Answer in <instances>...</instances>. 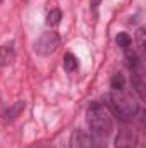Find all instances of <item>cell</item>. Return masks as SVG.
I'll list each match as a JSON object with an SVG mask.
<instances>
[{
  "mask_svg": "<svg viewBox=\"0 0 146 148\" xmlns=\"http://www.w3.org/2000/svg\"><path fill=\"white\" fill-rule=\"evenodd\" d=\"M108 103H110V109L112 112L122 121V122H129L136 117V114L139 110V105L136 102V98L127 93L126 90L122 91H115L112 90L108 95Z\"/></svg>",
  "mask_w": 146,
  "mask_h": 148,
  "instance_id": "cell-1",
  "label": "cell"
},
{
  "mask_svg": "<svg viewBox=\"0 0 146 148\" xmlns=\"http://www.w3.org/2000/svg\"><path fill=\"white\" fill-rule=\"evenodd\" d=\"M86 121H88V126L91 127V131H95L98 134H108L112 129V115L102 102H93L89 105Z\"/></svg>",
  "mask_w": 146,
  "mask_h": 148,
  "instance_id": "cell-2",
  "label": "cell"
},
{
  "mask_svg": "<svg viewBox=\"0 0 146 148\" xmlns=\"http://www.w3.org/2000/svg\"><path fill=\"white\" fill-rule=\"evenodd\" d=\"M59 45H60V36L55 31H48L43 33L35 41V52L38 55H50L59 48Z\"/></svg>",
  "mask_w": 146,
  "mask_h": 148,
  "instance_id": "cell-3",
  "label": "cell"
},
{
  "mask_svg": "<svg viewBox=\"0 0 146 148\" xmlns=\"http://www.w3.org/2000/svg\"><path fill=\"white\" fill-rule=\"evenodd\" d=\"M138 147V133L134 127H122L115 136V148H136Z\"/></svg>",
  "mask_w": 146,
  "mask_h": 148,
  "instance_id": "cell-4",
  "label": "cell"
},
{
  "mask_svg": "<svg viewBox=\"0 0 146 148\" xmlns=\"http://www.w3.org/2000/svg\"><path fill=\"white\" fill-rule=\"evenodd\" d=\"M71 148H95L91 136L83 131V129H76L71 134Z\"/></svg>",
  "mask_w": 146,
  "mask_h": 148,
  "instance_id": "cell-5",
  "label": "cell"
},
{
  "mask_svg": "<svg viewBox=\"0 0 146 148\" xmlns=\"http://www.w3.org/2000/svg\"><path fill=\"white\" fill-rule=\"evenodd\" d=\"M14 57H16V53L10 47L0 45V66H9L14 60Z\"/></svg>",
  "mask_w": 146,
  "mask_h": 148,
  "instance_id": "cell-6",
  "label": "cell"
},
{
  "mask_svg": "<svg viewBox=\"0 0 146 148\" xmlns=\"http://www.w3.org/2000/svg\"><path fill=\"white\" fill-rule=\"evenodd\" d=\"M79 67V62H77V57L74 55V53H65L64 55V69L67 71V73H74L76 69Z\"/></svg>",
  "mask_w": 146,
  "mask_h": 148,
  "instance_id": "cell-7",
  "label": "cell"
},
{
  "mask_svg": "<svg viewBox=\"0 0 146 148\" xmlns=\"http://www.w3.org/2000/svg\"><path fill=\"white\" fill-rule=\"evenodd\" d=\"M126 59H127V64H129L131 71H136L138 66H139V59H138V53H136L131 47L126 50Z\"/></svg>",
  "mask_w": 146,
  "mask_h": 148,
  "instance_id": "cell-8",
  "label": "cell"
},
{
  "mask_svg": "<svg viewBox=\"0 0 146 148\" xmlns=\"http://www.w3.org/2000/svg\"><path fill=\"white\" fill-rule=\"evenodd\" d=\"M110 88L115 90V91H122V90H126V77H124V74H120V73L115 74V76L112 77Z\"/></svg>",
  "mask_w": 146,
  "mask_h": 148,
  "instance_id": "cell-9",
  "label": "cell"
},
{
  "mask_svg": "<svg viewBox=\"0 0 146 148\" xmlns=\"http://www.w3.org/2000/svg\"><path fill=\"white\" fill-rule=\"evenodd\" d=\"M21 110H24V102H16V103H14V105H12L9 110L5 112V115H7L5 119H7V121H12V119H16V117L21 114Z\"/></svg>",
  "mask_w": 146,
  "mask_h": 148,
  "instance_id": "cell-10",
  "label": "cell"
},
{
  "mask_svg": "<svg viewBox=\"0 0 146 148\" xmlns=\"http://www.w3.org/2000/svg\"><path fill=\"white\" fill-rule=\"evenodd\" d=\"M60 19H62V12H60L59 9H53V10H50L48 16H46V24H48V26H59V24H60Z\"/></svg>",
  "mask_w": 146,
  "mask_h": 148,
  "instance_id": "cell-11",
  "label": "cell"
},
{
  "mask_svg": "<svg viewBox=\"0 0 146 148\" xmlns=\"http://www.w3.org/2000/svg\"><path fill=\"white\" fill-rule=\"evenodd\" d=\"M115 41H117V45H119L122 50H127V48L131 47V43H132V38L129 36L127 33H119Z\"/></svg>",
  "mask_w": 146,
  "mask_h": 148,
  "instance_id": "cell-12",
  "label": "cell"
},
{
  "mask_svg": "<svg viewBox=\"0 0 146 148\" xmlns=\"http://www.w3.org/2000/svg\"><path fill=\"white\" fill-rule=\"evenodd\" d=\"M138 45L139 48H145V29H138Z\"/></svg>",
  "mask_w": 146,
  "mask_h": 148,
  "instance_id": "cell-13",
  "label": "cell"
},
{
  "mask_svg": "<svg viewBox=\"0 0 146 148\" xmlns=\"http://www.w3.org/2000/svg\"><path fill=\"white\" fill-rule=\"evenodd\" d=\"M0 2H2V0H0Z\"/></svg>",
  "mask_w": 146,
  "mask_h": 148,
  "instance_id": "cell-14",
  "label": "cell"
}]
</instances>
